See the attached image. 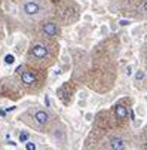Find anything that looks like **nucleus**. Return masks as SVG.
Here are the masks:
<instances>
[{
    "instance_id": "nucleus-11",
    "label": "nucleus",
    "mask_w": 147,
    "mask_h": 150,
    "mask_svg": "<svg viewBox=\"0 0 147 150\" xmlns=\"http://www.w3.org/2000/svg\"><path fill=\"white\" fill-rule=\"evenodd\" d=\"M27 140H28V135H27L25 132H22V134H19V141H21V143H25Z\"/></svg>"
},
{
    "instance_id": "nucleus-2",
    "label": "nucleus",
    "mask_w": 147,
    "mask_h": 150,
    "mask_svg": "<svg viewBox=\"0 0 147 150\" xmlns=\"http://www.w3.org/2000/svg\"><path fill=\"white\" fill-rule=\"evenodd\" d=\"M22 12L27 16H37L42 12V6H40L36 0H28L22 5Z\"/></svg>"
},
{
    "instance_id": "nucleus-13",
    "label": "nucleus",
    "mask_w": 147,
    "mask_h": 150,
    "mask_svg": "<svg viewBox=\"0 0 147 150\" xmlns=\"http://www.w3.org/2000/svg\"><path fill=\"white\" fill-rule=\"evenodd\" d=\"M126 73H128V74H131V73H132V68H131V67H128V70H126Z\"/></svg>"
},
{
    "instance_id": "nucleus-1",
    "label": "nucleus",
    "mask_w": 147,
    "mask_h": 150,
    "mask_svg": "<svg viewBox=\"0 0 147 150\" xmlns=\"http://www.w3.org/2000/svg\"><path fill=\"white\" fill-rule=\"evenodd\" d=\"M59 18L64 22H73L77 18V8L74 5H65L59 9Z\"/></svg>"
},
{
    "instance_id": "nucleus-5",
    "label": "nucleus",
    "mask_w": 147,
    "mask_h": 150,
    "mask_svg": "<svg viewBox=\"0 0 147 150\" xmlns=\"http://www.w3.org/2000/svg\"><path fill=\"white\" fill-rule=\"evenodd\" d=\"M21 80L25 85H31V83L36 82V77H34V74H33V73H30V71H24V73L21 74Z\"/></svg>"
},
{
    "instance_id": "nucleus-3",
    "label": "nucleus",
    "mask_w": 147,
    "mask_h": 150,
    "mask_svg": "<svg viewBox=\"0 0 147 150\" xmlns=\"http://www.w3.org/2000/svg\"><path fill=\"white\" fill-rule=\"evenodd\" d=\"M43 33L49 37H55V36L59 34V28L55 22H46L43 25Z\"/></svg>"
},
{
    "instance_id": "nucleus-12",
    "label": "nucleus",
    "mask_w": 147,
    "mask_h": 150,
    "mask_svg": "<svg viewBox=\"0 0 147 150\" xmlns=\"http://www.w3.org/2000/svg\"><path fill=\"white\" fill-rule=\"evenodd\" d=\"M27 150H36V146L34 144H33V143H27Z\"/></svg>"
},
{
    "instance_id": "nucleus-9",
    "label": "nucleus",
    "mask_w": 147,
    "mask_h": 150,
    "mask_svg": "<svg viewBox=\"0 0 147 150\" xmlns=\"http://www.w3.org/2000/svg\"><path fill=\"white\" fill-rule=\"evenodd\" d=\"M13 61H15V57H13V55H6L5 57V63L6 64H12Z\"/></svg>"
},
{
    "instance_id": "nucleus-8",
    "label": "nucleus",
    "mask_w": 147,
    "mask_h": 150,
    "mask_svg": "<svg viewBox=\"0 0 147 150\" xmlns=\"http://www.w3.org/2000/svg\"><path fill=\"white\" fill-rule=\"evenodd\" d=\"M116 114H117V117H120V119H125L126 116H128V110H126V107L125 106H116Z\"/></svg>"
},
{
    "instance_id": "nucleus-10",
    "label": "nucleus",
    "mask_w": 147,
    "mask_h": 150,
    "mask_svg": "<svg viewBox=\"0 0 147 150\" xmlns=\"http://www.w3.org/2000/svg\"><path fill=\"white\" fill-rule=\"evenodd\" d=\"M135 79H137V80H143V79H144V71H143V70L137 71V74H135Z\"/></svg>"
},
{
    "instance_id": "nucleus-6",
    "label": "nucleus",
    "mask_w": 147,
    "mask_h": 150,
    "mask_svg": "<svg viewBox=\"0 0 147 150\" xmlns=\"http://www.w3.org/2000/svg\"><path fill=\"white\" fill-rule=\"evenodd\" d=\"M111 146L115 150H122L125 147V143L122 138H119V137H115V138H111Z\"/></svg>"
},
{
    "instance_id": "nucleus-7",
    "label": "nucleus",
    "mask_w": 147,
    "mask_h": 150,
    "mask_svg": "<svg viewBox=\"0 0 147 150\" xmlns=\"http://www.w3.org/2000/svg\"><path fill=\"white\" fill-rule=\"evenodd\" d=\"M34 119H36V122L37 123H46L48 122V119H49V116H48V113H45V112H37L36 113V116H34Z\"/></svg>"
},
{
    "instance_id": "nucleus-4",
    "label": "nucleus",
    "mask_w": 147,
    "mask_h": 150,
    "mask_svg": "<svg viewBox=\"0 0 147 150\" xmlns=\"http://www.w3.org/2000/svg\"><path fill=\"white\" fill-rule=\"evenodd\" d=\"M31 55H34L36 58H46L48 57V48H46L45 45L37 43L31 48Z\"/></svg>"
}]
</instances>
